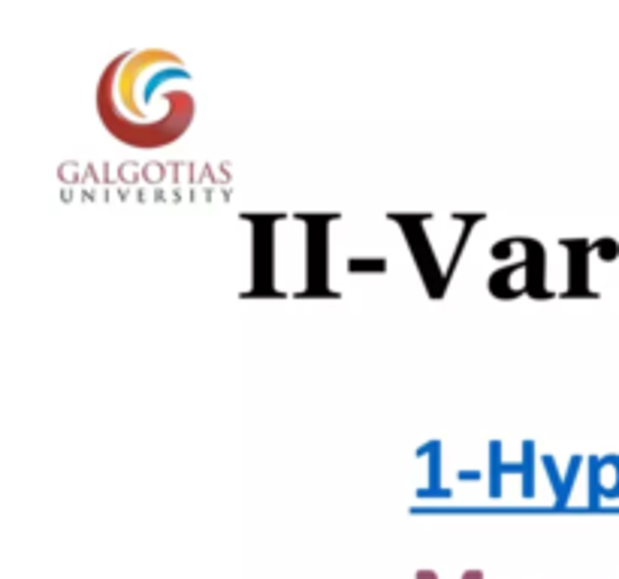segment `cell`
Wrapping results in <instances>:
<instances>
[{"label":"cell","instance_id":"1","mask_svg":"<svg viewBox=\"0 0 619 579\" xmlns=\"http://www.w3.org/2000/svg\"><path fill=\"white\" fill-rule=\"evenodd\" d=\"M185 76H188V73H185L182 67H164V70L148 73V79H145V85H142V100L151 103V100H154V91H158L164 82H170V79H185Z\"/></svg>","mask_w":619,"mask_h":579}]
</instances>
